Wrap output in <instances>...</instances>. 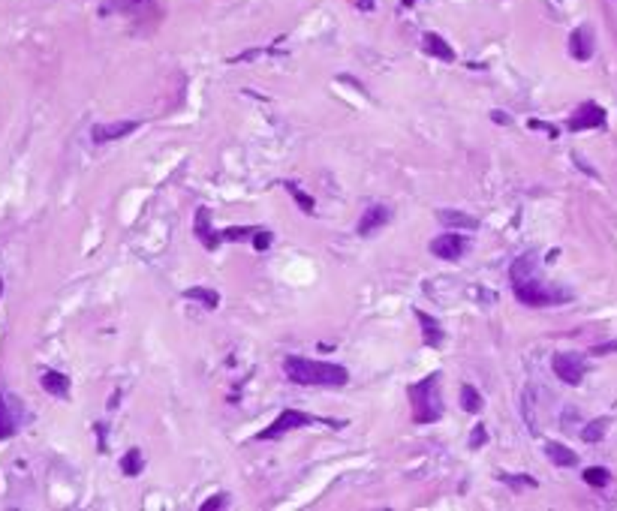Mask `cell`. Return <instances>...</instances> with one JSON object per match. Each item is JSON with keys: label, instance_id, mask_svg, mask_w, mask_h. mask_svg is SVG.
Returning <instances> with one entry per match:
<instances>
[{"label": "cell", "instance_id": "obj_1", "mask_svg": "<svg viewBox=\"0 0 617 511\" xmlns=\"http://www.w3.org/2000/svg\"><path fill=\"white\" fill-rule=\"evenodd\" d=\"M283 373L295 385H320V388H344L349 382V370L332 361H310L301 355H286Z\"/></svg>", "mask_w": 617, "mask_h": 511}, {"label": "cell", "instance_id": "obj_2", "mask_svg": "<svg viewBox=\"0 0 617 511\" xmlns=\"http://www.w3.org/2000/svg\"><path fill=\"white\" fill-rule=\"evenodd\" d=\"M415 424H434L443 418V394H439V373H431L407 388Z\"/></svg>", "mask_w": 617, "mask_h": 511}, {"label": "cell", "instance_id": "obj_3", "mask_svg": "<svg viewBox=\"0 0 617 511\" xmlns=\"http://www.w3.org/2000/svg\"><path fill=\"white\" fill-rule=\"evenodd\" d=\"M512 292H515V298L527 307H554V304H563V301L572 298L569 289H554V286L542 283V280L536 277V271L521 277V280H512Z\"/></svg>", "mask_w": 617, "mask_h": 511}, {"label": "cell", "instance_id": "obj_4", "mask_svg": "<svg viewBox=\"0 0 617 511\" xmlns=\"http://www.w3.org/2000/svg\"><path fill=\"white\" fill-rule=\"evenodd\" d=\"M320 418H313V415H307V412H301V409H286V412H280L277 415L271 424L259 433V442H274V439H280L283 433H293V430H298V427H310V424H317Z\"/></svg>", "mask_w": 617, "mask_h": 511}, {"label": "cell", "instance_id": "obj_5", "mask_svg": "<svg viewBox=\"0 0 617 511\" xmlns=\"http://www.w3.org/2000/svg\"><path fill=\"white\" fill-rule=\"evenodd\" d=\"M551 370L554 376H557L560 382H566V385H581L584 376H587V358L584 355H575V352H557L551 358Z\"/></svg>", "mask_w": 617, "mask_h": 511}, {"label": "cell", "instance_id": "obj_6", "mask_svg": "<svg viewBox=\"0 0 617 511\" xmlns=\"http://www.w3.org/2000/svg\"><path fill=\"white\" fill-rule=\"evenodd\" d=\"M572 133H581V130H602L606 126V109L599 106V102H581L572 114L569 121H566Z\"/></svg>", "mask_w": 617, "mask_h": 511}, {"label": "cell", "instance_id": "obj_7", "mask_svg": "<svg viewBox=\"0 0 617 511\" xmlns=\"http://www.w3.org/2000/svg\"><path fill=\"white\" fill-rule=\"evenodd\" d=\"M467 238L458 235V232H446V235H437L431 241V253L437 256V259L443 262H458L464 253H467Z\"/></svg>", "mask_w": 617, "mask_h": 511}, {"label": "cell", "instance_id": "obj_8", "mask_svg": "<svg viewBox=\"0 0 617 511\" xmlns=\"http://www.w3.org/2000/svg\"><path fill=\"white\" fill-rule=\"evenodd\" d=\"M138 130V121H111V123H94L91 126V138L97 145L106 142H118V138H127L130 133Z\"/></svg>", "mask_w": 617, "mask_h": 511}, {"label": "cell", "instance_id": "obj_9", "mask_svg": "<svg viewBox=\"0 0 617 511\" xmlns=\"http://www.w3.org/2000/svg\"><path fill=\"white\" fill-rule=\"evenodd\" d=\"M594 51H596V33H594L590 24H581V28H575L569 33V55L575 60L584 63V60L594 57Z\"/></svg>", "mask_w": 617, "mask_h": 511}, {"label": "cell", "instance_id": "obj_10", "mask_svg": "<svg viewBox=\"0 0 617 511\" xmlns=\"http://www.w3.org/2000/svg\"><path fill=\"white\" fill-rule=\"evenodd\" d=\"M392 220V211L386 208V204H371L368 211L361 214V220H359V226H356V232L361 235V238H371L373 232H380V229Z\"/></svg>", "mask_w": 617, "mask_h": 511}, {"label": "cell", "instance_id": "obj_11", "mask_svg": "<svg viewBox=\"0 0 617 511\" xmlns=\"http://www.w3.org/2000/svg\"><path fill=\"white\" fill-rule=\"evenodd\" d=\"M437 220L446 229H455V232H476V229H479V220H476V216L464 214V211H452V208H439Z\"/></svg>", "mask_w": 617, "mask_h": 511}, {"label": "cell", "instance_id": "obj_12", "mask_svg": "<svg viewBox=\"0 0 617 511\" xmlns=\"http://www.w3.org/2000/svg\"><path fill=\"white\" fill-rule=\"evenodd\" d=\"M415 319H419V325H422V337H425L427 346H431V349H439V346H443V340H446L443 325H439L434 316H427L425 310H415Z\"/></svg>", "mask_w": 617, "mask_h": 511}, {"label": "cell", "instance_id": "obj_13", "mask_svg": "<svg viewBox=\"0 0 617 511\" xmlns=\"http://www.w3.org/2000/svg\"><path fill=\"white\" fill-rule=\"evenodd\" d=\"M193 232H196V238H199V241H202V247H205V250H214V247L220 244V238L214 235V229H211V211L205 208V204H202V208L196 211V220H193Z\"/></svg>", "mask_w": 617, "mask_h": 511}, {"label": "cell", "instance_id": "obj_14", "mask_svg": "<svg viewBox=\"0 0 617 511\" xmlns=\"http://www.w3.org/2000/svg\"><path fill=\"white\" fill-rule=\"evenodd\" d=\"M422 48H425L431 57H437V60L455 63V48H452L439 33H425V36H422Z\"/></svg>", "mask_w": 617, "mask_h": 511}, {"label": "cell", "instance_id": "obj_15", "mask_svg": "<svg viewBox=\"0 0 617 511\" xmlns=\"http://www.w3.org/2000/svg\"><path fill=\"white\" fill-rule=\"evenodd\" d=\"M40 385H43L45 394H52V397H60V400L70 397V379L60 373V370H45L43 379H40Z\"/></svg>", "mask_w": 617, "mask_h": 511}, {"label": "cell", "instance_id": "obj_16", "mask_svg": "<svg viewBox=\"0 0 617 511\" xmlns=\"http://www.w3.org/2000/svg\"><path fill=\"white\" fill-rule=\"evenodd\" d=\"M545 454H548L551 463L560 466V469H569V466L578 463V454H575L572 449H566L563 442H548V445H545Z\"/></svg>", "mask_w": 617, "mask_h": 511}, {"label": "cell", "instance_id": "obj_17", "mask_svg": "<svg viewBox=\"0 0 617 511\" xmlns=\"http://www.w3.org/2000/svg\"><path fill=\"white\" fill-rule=\"evenodd\" d=\"M184 298L187 301H199L205 307V310H217L220 307V295L214 289H205V286H193V289H184Z\"/></svg>", "mask_w": 617, "mask_h": 511}, {"label": "cell", "instance_id": "obj_18", "mask_svg": "<svg viewBox=\"0 0 617 511\" xmlns=\"http://www.w3.org/2000/svg\"><path fill=\"white\" fill-rule=\"evenodd\" d=\"M16 430H18V424H16V415L9 412V403L0 397V439H9V436H16Z\"/></svg>", "mask_w": 617, "mask_h": 511}, {"label": "cell", "instance_id": "obj_19", "mask_svg": "<svg viewBox=\"0 0 617 511\" xmlns=\"http://www.w3.org/2000/svg\"><path fill=\"white\" fill-rule=\"evenodd\" d=\"M461 406H464V412H482V394L476 391L473 385H461Z\"/></svg>", "mask_w": 617, "mask_h": 511}, {"label": "cell", "instance_id": "obj_20", "mask_svg": "<svg viewBox=\"0 0 617 511\" xmlns=\"http://www.w3.org/2000/svg\"><path fill=\"white\" fill-rule=\"evenodd\" d=\"M608 424H611V418H596V421H590V424L581 430V439L590 442V445L599 442V439L608 433Z\"/></svg>", "mask_w": 617, "mask_h": 511}, {"label": "cell", "instance_id": "obj_21", "mask_svg": "<svg viewBox=\"0 0 617 511\" xmlns=\"http://www.w3.org/2000/svg\"><path fill=\"white\" fill-rule=\"evenodd\" d=\"M142 451L138 449H130L127 454L121 457V469H124V476H138V472H142Z\"/></svg>", "mask_w": 617, "mask_h": 511}, {"label": "cell", "instance_id": "obj_22", "mask_svg": "<svg viewBox=\"0 0 617 511\" xmlns=\"http://www.w3.org/2000/svg\"><path fill=\"white\" fill-rule=\"evenodd\" d=\"M584 481L590 484V488H606V484L611 481V472L606 466H587L584 469Z\"/></svg>", "mask_w": 617, "mask_h": 511}, {"label": "cell", "instance_id": "obj_23", "mask_svg": "<svg viewBox=\"0 0 617 511\" xmlns=\"http://www.w3.org/2000/svg\"><path fill=\"white\" fill-rule=\"evenodd\" d=\"M283 187H286V193H289V196H293V199L298 202V208H301V211H305V214H313V208H317V202H313V199H310L307 193H301V189H298V184L286 181Z\"/></svg>", "mask_w": 617, "mask_h": 511}, {"label": "cell", "instance_id": "obj_24", "mask_svg": "<svg viewBox=\"0 0 617 511\" xmlns=\"http://www.w3.org/2000/svg\"><path fill=\"white\" fill-rule=\"evenodd\" d=\"M500 481H506V484H512V490H521V488H536V481L533 478H527V476H521V478H515L512 472H500Z\"/></svg>", "mask_w": 617, "mask_h": 511}, {"label": "cell", "instance_id": "obj_25", "mask_svg": "<svg viewBox=\"0 0 617 511\" xmlns=\"http://www.w3.org/2000/svg\"><path fill=\"white\" fill-rule=\"evenodd\" d=\"M253 247L268 250L271 247V232H266V229H253Z\"/></svg>", "mask_w": 617, "mask_h": 511}, {"label": "cell", "instance_id": "obj_26", "mask_svg": "<svg viewBox=\"0 0 617 511\" xmlns=\"http://www.w3.org/2000/svg\"><path fill=\"white\" fill-rule=\"evenodd\" d=\"M488 442V430L479 424V427H473V433H470V449H479V445H485Z\"/></svg>", "mask_w": 617, "mask_h": 511}, {"label": "cell", "instance_id": "obj_27", "mask_svg": "<svg viewBox=\"0 0 617 511\" xmlns=\"http://www.w3.org/2000/svg\"><path fill=\"white\" fill-rule=\"evenodd\" d=\"M226 505V493H220V496H211L208 502H202V511H214V508H223Z\"/></svg>", "mask_w": 617, "mask_h": 511}, {"label": "cell", "instance_id": "obj_28", "mask_svg": "<svg viewBox=\"0 0 617 511\" xmlns=\"http://www.w3.org/2000/svg\"><path fill=\"white\" fill-rule=\"evenodd\" d=\"M606 352H617V340L602 343V346H594V349H590V355H606Z\"/></svg>", "mask_w": 617, "mask_h": 511}, {"label": "cell", "instance_id": "obj_29", "mask_svg": "<svg viewBox=\"0 0 617 511\" xmlns=\"http://www.w3.org/2000/svg\"><path fill=\"white\" fill-rule=\"evenodd\" d=\"M530 126H533V130H545L551 138H557V126H551V123H539V121H533Z\"/></svg>", "mask_w": 617, "mask_h": 511}, {"label": "cell", "instance_id": "obj_30", "mask_svg": "<svg viewBox=\"0 0 617 511\" xmlns=\"http://www.w3.org/2000/svg\"><path fill=\"white\" fill-rule=\"evenodd\" d=\"M491 114H494L497 123H512V118H509V114H503V111H491Z\"/></svg>", "mask_w": 617, "mask_h": 511}, {"label": "cell", "instance_id": "obj_31", "mask_svg": "<svg viewBox=\"0 0 617 511\" xmlns=\"http://www.w3.org/2000/svg\"><path fill=\"white\" fill-rule=\"evenodd\" d=\"M400 4H404V6H415V4H419V0H400Z\"/></svg>", "mask_w": 617, "mask_h": 511}, {"label": "cell", "instance_id": "obj_32", "mask_svg": "<svg viewBox=\"0 0 617 511\" xmlns=\"http://www.w3.org/2000/svg\"><path fill=\"white\" fill-rule=\"evenodd\" d=\"M0 295H4V280H0Z\"/></svg>", "mask_w": 617, "mask_h": 511}]
</instances>
